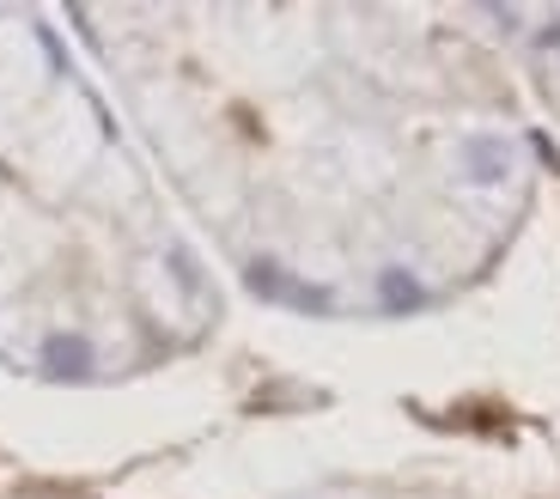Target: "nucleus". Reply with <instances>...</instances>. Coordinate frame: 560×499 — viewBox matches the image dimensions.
I'll list each match as a JSON object with an SVG mask.
<instances>
[{
    "label": "nucleus",
    "instance_id": "nucleus-1",
    "mask_svg": "<svg viewBox=\"0 0 560 499\" xmlns=\"http://www.w3.org/2000/svg\"><path fill=\"white\" fill-rule=\"evenodd\" d=\"M43 372L61 378V384H80V378H92V341L73 329H56L43 335Z\"/></svg>",
    "mask_w": 560,
    "mask_h": 499
},
{
    "label": "nucleus",
    "instance_id": "nucleus-2",
    "mask_svg": "<svg viewBox=\"0 0 560 499\" xmlns=\"http://www.w3.org/2000/svg\"><path fill=\"white\" fill-rule=\"evenodd\" d=\"M463 171H469V183H505V140L500 135H469L457 147Z\"/></svg>",
    "mask_w": 560,
    "mask_h": 499
},
{
    "label": "nucleus",
    "instance_id": "nucleus-3",
    "mask_svg": "<svg viewBox=\"0 0 560 499\" xmlns=\"http://www.w3.org/2000/svg\"><path fill=\"white\" fill-rule=\"evenodd\" d=\"M378 305L390 311V317H408V311L427 305V287H420L408 268H384V275H378Z\"/></svg>",
    "mask_w": 560,
    "mask_h": 499
},
{
    "label": "nucleus",
    "instance_id": "nucleus-4",
    "mask_svg": "<svg viewBox=\"0 0 560 499\" xmlns=\"http://www.w3.org/2000/svg\"><path fill=\"white\" fill-rule=\"evenodd\" d=\"M287 280H293V275H287L280 263H268V256H256V263L244 268V287H250L256 299H268V305H280V299H287Z\"/></svg>",
    "mask_w": 560,
    "mask_h": 499
},
{
    "label": "nucleus",
    "instance_id": "nucleus-5",
    "mask_svg": "<svg viewBox=\"0 0 560 499\" xmlns=\"http://www.w3.org/2000/svg\"><path fill=\"white\" fill-rule=\"evenodd\" d=\"M280 305L311 311V317H329V311H336V292H329V287H305V280H287V299H280Z\"/></svg>",
    "mask_w": 560,
    "mask_h": 499
},
{
    "label": "nucleus",
    "instance_id": "nucleus-6",
    "mask_svg": "<svg viewBox=\"0 0 560 499\" xmlns=\"http://www.w3.org/2000/svg\"><path fill=\"white\" fill-rule=\"evenodd\" d=\"M37 43L49 49V61H56V73H68V49H61V37H56V31H49V25H37Z\"/></svg>",
    "mask_w": 560,
    "mask_h": 499
},
{
    "label": "nucleus",
    "instance_id": "nucleus-7",
    "mask_svg": "<svg viewBox=\"0 0 560 499\" xmlns=\"http://www.w3.org/2000/svg\"><path fill=\"white\" fill-rule=\"evenodd\" d=\"M530 147H536V153H542V165H555V171H560V147H555V140H548V135H530Z\"/></svg>",
    "mask_w": 560,
    "mask_h": 499
},
{
    "label": "nucleus",
    "instance_id": "nucleus-8",
    "mask_svg": "<svg viewBox=\"0 0 560 499\" xmlns=\"http://www.w3.org/2000/svg\"><path fill=\"white\" fill-rule=\"evenodd\" d=\"M536 43H542V49H560V19H555V25H548L542 37H536Z\"/></svg>",
    "mask_w": 560,
    "mask_h": 499
}]
</instances>
